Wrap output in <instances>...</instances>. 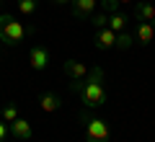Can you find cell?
I'll return each instance as SVG.
<instances>
[{"label":"cell","instance_id":"8","mask_svg":"<svg viewBox=\"0 0 155 142\" xmlns=\"http://www.w3.org/2000/svg\"><path fill=\"white\" fill-rule=\"evenodd\" d=\"M62 70H65V75L70 78V80H83V78L88 75V67L80 60H65L62 62Z\"/></svg>","mask_w":155,"mask_h":142},{"label":"cell","instance_id":"18","mask_svg":"<svg viewBox=\"0 0 155 142\" xmlns=\"http://www.w3.org/2000/svg\"><path fill=\"white\" fill-rule=\"evenodd\" d=\"M8 134H11V127H8V121L0 119V142H5V140H8Z\"/></svg>","mask_w":155,"mask_h":142},{"label":"cell","instance_id":"12","mask_svg":"<svg viewBox=\"0 0 155 142\" xmlns=\"http://www.w3.org/2000/svg\"><path fill=\"white\" fill-rule=\"evenodd\" d=\"M127 21H129V18L124 16V13L116 11V13H111V16H109V28L119 34V31H124V28H127Z\"/></svg>","mask_w":155,"mask_h":142},{"label":"cell","instance_id":"7","mask_svg":"<svg viewBox=\"0 0 155 142\" xmlns=\"http://www.w3.org/2000/svg\"><path fill=\"white\" fill-rule=\"evenodd\" d=\"M8 127H11V134H13V140H21V142H31V140H34L31 124H28L26 119H21V116H18V119H13Z\"/></svg>","mask_w":155,"mask_h":142},{"label":"cell","instance_id":"10","mask_svg":"<svg viewBox=\"0 0 155 142\" xmlns=\"http://www.w3.org/2000/svg\"><path fill=\"white\" fill-rule=\"evenodd\" d=\"M39 106H41V111L52 114V111H60V106H62V98L57 96L54 91H47V93H41V98H39Z\"/></svg>","mask_w":155,"mask_h":142},{"label":"cell","instance_id":"4","mask_svg":"<svg viewBox=\"0 0 155 142\" xmlns=\"http://www.w3.org/2000/svg\"><path fill=\"white\" fill-rule=\"evenodd\" d=\"M49 62H52V54H49V47H47V44H36V47H31L28 65H31L36 72L47 70V65H49Z\"/></svg>","mask_w":155,"mask_h":142},{"label":"cell","instance_id":"14","mask_svg":"<svg viewBox=\"0 0 155 142\" xmlns=\"http://www.w3.org/2000/svg\"><path fill=\"white\" fill-rule=\"evenodd\" d=\"M0 119L8 121V124H11L13 119H18V106L16 104H5V106H3V111H0Z\"/></svg>","mask_w":155,"mask_h":142},{"label":"cell","instance_id":"9","mask_svg":"<svg viewBox=\"0 0 155 142\" xmlns=\"http://www.w3.org/2000/svg\"><path fill=\"white\" fill-rule=\"evenodd\" d=\"M96 3H98V0H72L70 11H72L75 18H91L93 11H96Z\"/></svg>","mask_w":155,"mask_h":142},{"label":"cell","instance_id":"13","mask_svg":"<svg viewBox=\"0 0 155 142\" xmlns=\"http://www.w3.org/2000/svg\"><path fill=\"white\" fill-rule=\"evenodd\" d=\"M36 5H39V0H18V13L28 18L36 13Z\"/></svg>","mask_w":155,"mask_h":142},{"label":"cell","instance_id":"3","mask_svg":"<svg viewBox=\"0 0 155 142\" xmlns=\"http://www.w3.org/2000/svg\"><path fill=\"white\" fill-rule=\"evenodd\" d=\"M78 121H80L83 129H85V142H109L111 129H109V124H106L104 119L91 116L88 111H83V114L78 116Z\"/></svg>","mask_w":155,"mask_h":142},{"label":"cell","instance_id":"15","mask_svg":"<svg viewBox=\"0 0 155 142\" xmlns=\"http://www.w3.org/2000/svg\"><path fill=\"white\" fill-rule=\"evenodd\" d=\"M132 44H134L132 34H127V31H119V34H116V47H119V49H129Z\"/></svg>","mask_w":155,"mask_h":142},{"label":"cell","instance_id":"17","mask_svg":"<svg viewBox=\"0 0 155 142\" xmlns=\"http://www.w3.org/2000/svg\"><path fill=\"white\" fill-rule=\"evenodd\" d=\"M101 5H104V11L116 13V11H119V0H101Z\"/></svg>","mask_w":155,"mask_h":142},{"label":"cell","instance_id":"19","mask_svg":"<svg viewBox=\"0 0 155 142\" xmlns=\"http://www.w3.org/2000/svg\"><path fill=\"white\" fill-rule=\"evenodd\" d=\"M52 3H57V5H70L72 0H52Z\"/></svg>","mask_w":155,"mask_h":142},{"label":"cell","instance_id":"11","mask_svg":"<svg viewBox=\"0 0 155 142\" xmlns=\"http://www.w3.org/2000/svg\"><path fill=\"white\" fill-rule=\"evenodd\" d=\"M134 18H137V21H155V5L150 0L134 3Z\"/></svg>","mask_w":155,"mask_h":142},{"label":"cell","instance_id":"16","mask_svg":"<svg viewBox=\"0 0 155 142\" xmlns=\"http://www.w3.org/2000/svg\"><path fill=\"white\" fill-rule=\"evenodd\" d=\"M91 23H93L96 28H106V26H109V16H106V13H98V16H91Z\"/></svg>","mask_w":155,"mask_h":142},{"label":"cell","instance_id":"2","mask_svg":"<svg viewBox=\"0 0 155 142\" xmlns=\"http://www.w3.org/2000/svg\"><path fill=\"white\" fill-rule=\"evenodd\" d=\"M28 34H31V31H28L21 21H16V18L8 16V13H0V41H3V44L16 47V44H21Z\"/></svg>","mask_w":155,"mask_h":142},{"label":"cell","instance_id":"21","mask_svg":"<svg viewBox=\"0 0 155 142\" xmlns=\"http://www.w3.org/2000/svg\"><path fill=\"white\" fill-rule=\"evenodd\" d=\"M0 5H3V0H0Z\"/></svg>","mask_w":155,"mask_h":142},{"label":"cell","instance_id":"6","mask_svg":"<svg viewBox=\"0 0 155 142\" xmlns=\"http://www.w3.org/2000/svg\"><path fill=\"white\" fill-rule=\"evenodd\" d=\"M96 49L98 52H109V49H114L116 47V31H111L109 26L106 28H96Z\"/></svg>","mask_w":155,"mask_h":142},{"label":"cell","instance_id":"20","mask_svg":"<svg viewBox=\"0 0 155 142\" xmlns=\"http://www.w3.org/2000/svg\"><path fill=\"white\" fill-rule=\"evenodd\" d=\"M119 3H134V0H119Z\"/></svg>","mask_w":155,"mask_h":142},{"label":"cell","instance_id":"1","mask_svg":"<svg viewBox=\"0 0 155 142\" xmlns=\"http://www.w3.org/2000/svg\"><path fill=\"white\" fill-rule=\"evenodd\" d=\"M70 91L78 93V98L83 101L85 109H101L106 104V91H104V70L93 67L83 80H72Z\"/></svg>","mask_w":155,"mask_h":142},{"label":"cell","instance_id":"5","mask_svg":"<svg viewBox=\"0 0 155 142\" xmlns=\"http://www.w3.org/2000/svg\"><path fill=\"white\" fill-rule=\"evenodd\" d=\"M134 44L140 47H150L155 41V21H137V28H134Z\"/></svg>","mask_w":155,"mask_h":142}]
</instances>
